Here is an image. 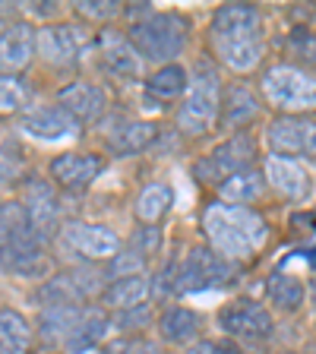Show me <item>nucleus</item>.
<instances>
[{"label": "nucleus", "mask_w": 316, "mask_h": 354, "mask_svg": "<svg viewBox=\"0 0 316 354\" xmlns=\"http://www.w3.org/2000/svg\"><path fill=\"white\" fill-rule=\"evenodd\" d=\"M203 231H206L212 250L231 263L253 257L269 237V225L257 209L228 206V203H212L206 209Z\"/></svg>", "instance_id": "nucleus-1"}, {"label": "nucleus", "mask_w": 316, "mask_h": 354, "mask_svg": "<svg viewBox=\"0 0 316 354\" xmlns=\"http://www.w3.org/2000/svg\"><path fill=\"white\" fill-rule=\"evenodd\" d=\"M127 38L136 48V54L155 64H174V57L187 48L190 22L180 13H149L146 19L133 22L127 29Z\"/></svg>", "instance_id": "nucleus-2"}, {"label": "nucleus", "mask_w": 316, "mask_h": 354, "mask_svg": "<svg viewBox=\"0 0 316 354\" xmlns=\"http://www.w3.org/2000/svg\"><path fill=\"white\" fill-rule=\"evenodd\" d=\"M221 108V80L219 70L212 66V60H199L196 70L190 76V88L184 95V104L177 111V124L180 130L199 136V133H209L219 118Z\"/></svg>", "instance_id": "nucleus-3"}, {"label": "nucleus", "mask_w": 316, "mask_h": 354, "mask_svg": "<svg viewBox=\"0 0 316 354\" xmlns=\"http://www.w3.org/2000/svg\"><path fill=\"white\" fill-rule=\"evenodd\" d=\"M266 98L279 111L297 114V111H316V76L301 66L281 64L272 66L263 80Z\"/></svg>", "instance_id": "nucleus-4"}, {"label": "nucleus", "mask_w": 316, "mask_h": 354, "mask_svg": "<svg viewBox=\"0 0 316 354\" xmlns=\"http://www.w3.org/2000/svg\"><path fill=\"white\" fill-rule=\"evenodd\" d=\"M234 275L237 269L231 259L219 257L215 250H193L184 263L177 266L174 291H180V295L209 291V288H219V285H231Z\"/></svg>", "instance_id": "nucleus-5"}, {"label": "nucleus", "mask_w": 316, "mask_h": 354, "mask_svg": "<svg viewBox=\"0 0 316 354\" xmlns=\"http://www.w3.org/2000/svg\"><path fill=\"white\" fill-rule=\"evenodd\" d=\"M266 140L272 155L281 158H307L316 165V120L301 118V114H281L269 124Z\"/></svg>", "instance_id": "nucleus-6"}, {"label": "nucleus", "mask_w": 316, "mask_h": 354, "mask_svg": "<svg viewBox=\"0 0 316 354\" xmlns=\"http://www.w3.org/2000/svg\"><path fill=\"white\" fill-rule=\"evenodd\" d=\"M219 323L231 339L241 342H266L275 329L272 313L257 301H234L228 307H221Z\"/></svg>", "instance_id": "nucleus-7"}, {"label": "nucleus", "mask_w": 316, "mask_h": 354, "mask_svg": "<svg viewBox=\"0 0 316 354\" xmlns=\"http://www.w3.org/2000/svg\"><path fill=\"white\" fill-rule=\"evenodd\" d=\"M253 152H257V142H253V136H247V133H237V136H231L225 146H219L212 155H209L206 162H199L196 168H193V174L199 177V180H225L228 174H237V171L250 168V158Z\"/></svg>", "instance_id": "nucleus-8"}, {"label": "nucleus", "mask_w": 316, "mask_h": 354, "mask_svg": "<svg viewBox=\"0 0 316 354\" xmlns=\"http://www.w3.org/2000/svg\"><path fill=\"white\" fill-rule=\"evenodd\" d=\"M212 32L215 44L263 38V16L253 3H225L212 16Z\"/></svg>", "instance_id": "nucleus-9"}, {"label": "nucleus", "mask_w": 316, "mask_h": 354, "mask_svg": "<svg viewBox=\"0 0 316 354\" xmlns=\"http://www.w3.org/2000/svg\"><path fill=\"white\" fill-rule=\"evenodd\" d=\"M98 66L111 80H140V54L130 44V38L120 35V32H102V38H98Z\"/></svg>", "instance_id": "nucleus-10"}, {"label": "nucleus", "mask_w": 316, "mask_h": 354, "mask_svg": "<svg viewBox=\"0 0 316 354\" xmlns=\"http://www.w3.org/2000/svg\"><path fill=\"white\" fill-rule=\"evenodd\" d=\"M82 51H86V35H82L80 26L57 22V26H44L38 32V54L54 66L76 64L82 57Z\"/></svg>", "instance_id": "nucleus-11"}, {"label": "nucleus", "mask_w": 316, "mask_h": 354, "mask_svg": "<svg viewBox=\"0 0 316 354\" xmlns=\"http://www.w3.org/2000/svg\"><path fill=\"white\" fill-rule=\"evenodd\" d=\"M64 241L86 259H111L120 253V237L111 228L92 225V221H70L64 228Z\"/></svg>", "instance_id": "nucleus-12"}, {"label": "nucleus", "mask_w": 316, "mask_h": 354, "mask_svg": "<svg viewBox=\"0 0 316 354\" xmlns=\"http://www.w3.org/2000/svg\"><path fill=\"white\" fill-rule=\"evenodd\" d=\"M266 180L281 193V196L304 203L313 193V177L297 158H281V155H269L266 158Z\"/></svg>", "instance_id": "nucleus-13"}, {"label": "nucleus", "mask_w": 316, "mask_h": 354, "mask_svg": "<svg viewBox=\"0 0 316 354\" xmlns=\"http://www.w3.org/2000/svg\"><path fill=\"white\" fill-rule=\"evenodd\" d=\"M104 162L92 152H66L57 155L51 162V177L66 190H86L98 174H102Z\"/></svg>", "instance_id": "nucleus-14"}, {"label": "nucleus", "mask_w": 316, "mask_h": 354, "mask_svg": "<svg viewBox=\"0 0 316 354\" xmlns=\"http://www.w3.org/2000/svg\"><path fill=\"white\" fill-rule=\"evenodd\" d=\"M38 51V32L32 29L29 22H16L3 32L0 38V76L22 70L32 60V54Z\"/></svg>", "instance_id": "nucleus-15"}, {"label": "nucleus", "mask_w": 316, "mask_h": 354, "mask_svg": "<svg viewBox=\"0 0 316 354\" xmlns=\"http://www.w3.org/2000/svg\"><path fill=\"white\" fill-rule=\"evenodd\" d=\"M0 263L16 275H35L44 269V237L38 231H22L7 250H0Z\"/></svg>", "instance_id": "nucleus-16"}, {"label": "nucleus", "mask_w": 316, "mask_h": 354, "mask_svg": "<svg viewBox=\"0 0 316 354\" xmlns=\"http://www.w3.org/2000/svg\"><path fill=\"white\" fill-rule=\"evenodd\" d=\"M57 104L64 111H70L76 120H95L108 108V95L95 82H70L57 92Z\"/></svg>", "instance_id": "nucleus-17"}, {"label": "nucleus", "mask_w": 316, "mask_h": 354, "mask_svg": "<svg viewBox=\"0 0 316 354\" xmlns=\"http://www.w3.org/2000/svg\"><path fill=\"white\" fill-rule=\"evenodd\" d=\"M22 130L29 133V136H35V140L51 142V140L73 136V133L80 130V120H76L70 111L60 108V104H54V108H38V111H32V114H26Z\"/></svg>", "instance_id": "nucleus-18"}, {"label": "nucleus", "mask_w": 316, "mask_h": 354, "mask_svg": "<svg viewBox=\"0 0 316 354\" xmlns=\"http://www.w3.org/2000/svg\"><path fill=\"white\" fill-rule=\"evenodd\" d=\"M82 319V310L76 304H51V307H41L38 313V329H41V339L48 345H57L73 335V329L80 326Z\"/></svg>", "instance_id": "nucleus-19"}, {"label": "nucleus", "mask_w": 316, "mask_h": 354, "mask_svg": "<svg viewBox=\"0 0 316 354\" xmlns=\"http://www.w3.org/2000/svg\"><path fill=\"white\" fill-rule=\"evenodd\" d=\"M26 212H29V221H32V231L48 241V234L54 231L57 225V215H60V206H57V196L51 193L48 184H32L29 193H26Z\"/></svg>", "instance_id": "nucleus-20"}, {"label": "nucleus", "mask_w": 316, "mask_h": 354, "mask_svg": "<svg viewBox=\"0 0 316 354\" xmlns=\"http://www.w3.org/2000/svg\"><path fill=\"white\" fill-rule=\"evenodd\" d=\"M266 190V174L257 168H243L237 174H228L219 184V196L228 206H247L253 199H259Z\"/></svg>", "instance_id": "nucleus-21"}, {"label": "nucleus", "mask_w": 316, "mask_h": 354, "mask_svg": "<svg viewBox=\"0 0 316 354\" xmlns=\"http://www.w3.org/2000/svg\"><path fill=\"white\" fill-rule=\"evenodd\" d=\"M149 295H152V285H149L146 275H130V279H118L111 281L108 288H104V307L118 310V313H124V310H136L142 307V304L149 301Z\"/></svg>", "instance_id": "nucleus-22"}, {"label": "nucleus", "mask_w": 316, "mask_h": 354, "mask_svg": "<svg viewBox=\"0 0 316 354\" xmlns=\"http://www.w3.org/2000/svg\"><path fill=\"white\" fill-rule=\"evenodd\" d=\"M155 136H158V127L152 124V120H130V124L118 127V130L111 133V152L120 155V158H127V155H140L146 152L149 146L155 142Z\"/></svg>", "instance_id": "nucleus-23"}, {"label": "nucleus", "mask_w": 316, "mask_h": 354, "mask_svg": "<svg viewBox=\"0 0 316 354\" xmlns=\"http://www.w3.org/2000/svg\"><path fill=\"white\" fill-rule=\"evenodd\" d=\"M203 329V317H199L196 310L190 307H168L158 319V332H162V339L171 342V345H187L193 342Z\"/></svg>", "instance_id": "nucleus-24"}, {"label": "nucleus", "mask_w": 316, "mask_h": 354, "mask_svg": "<svg viewBox=\"0 0 316 354\" xmlns=\"http://www.w3.org/2000/svg\"><path fill=\"white\" fill-rule=\"evenodd\" d=\"M32 345V326L13 307H0V354H26Z\"/></svg>", "instance_id": "nucleus-25"}, {"label": "nucleus", "mask_w": 316, "mask_h": 354, "mask_svg": "<svg viewBox=\"0 0 316 354\" xmlns=\"http://www.w3.org/2000/svg\"><path fill=\"white\" fill-rule=\"evenodd\" d=\"M187 88H190V73H187L180 64L158 66V70L146 80L149 98H162V102H171V98L187 95Z\"/></svg>", "instance_id": "nucleus-26"}, {"label": "nucleus", "mask_w": 316, "mask_h": 354, "mask_svg": "<svg viewBox=\"0 0 316 354\" xmlns=\"http://www.w3.org/2000/svg\"><path fill=\"white\" fill-rule=\"evenodd\" d=\"M266 291H269L272 307H279L281 313H295L307 301V285L297 275H288V272H275L269 279V285H266Z\"/></svg>", "instance_id": "nucleus-27"}, {"label": "nucleus", "mask_w": 316, "mask_h": 354, "mask_svg": "<svg viewBox=\"0 0 316 354\" xmlns=\"http://www.w3.org/2000/svg\"><path fill=\"white\" fill-rule=\"evenodd\" d=\"M108 326H111L108 317H104V313H98V310H92V313H82L80 326H76L73 335L66 339V351L80 354V351H89V348L102 345V339H104V332H108Z\"/></svg>", "instance_id": "nucleus-28"}, {"label": "nucleus", "mask_w": 316, "mask_h": 354, "mask_svg": "<svg viewBox=\"0 0 316 354\" xmlns=\"http://www.w3.org/2000/svg\"><path fill=\"white\" fill-rule=\"evenodd\" d=\"M174 203V193H171L168 184H149L146 190L136 199V218L146 221V225H155Z\"/></svg>", "instance_id": "nucleus-29"}, {"label": "nucleus", "mask_w": 316, "mask_h": 354, "mask_svg": "<svg viewBox=\"0 0 316 354\" xmlns=\"http://www.w3.org/2000/svg\"><path fill=\"white\" fill-rule=\"evenodd\" d=\"M32 221H29V212H26V203H0V250H7L10 243L22 234V231H29Z\"/></svg>", "instance_id": "nucleus-30"}, {"label": "nucleus", "mask_w": 316, "mask_h": 354, "mask_svg": "<svg viewBox=\"0 0 316 354\" xmlns=\"http://www.w3.org/2000/svg\"><path fill=\"white\" fill-rule=\"evenodd\" d=\"M257 111H259V104L250 88H243V86L228 88V108H225V124L228 127L247 124L250 118H257Z\"/></svg>", "instance_id": "nucleus-31"}, {"label": "nucleus", "mask_w": 316, "mask_h": 354, "mask_svg": "<svg viewBox=\"0 0 316 354\" xmlns=\"http://www.w3.org/2000/svg\"><path fill=\"white\" fill-rule=\"evenodd\" d=\"M29 102V86L19 76H0V114H16Z\"/></svg>", "instance_id": "nucleus-32"}, {"label": "nucleus", "mask_w": 316, "mask_h": 354, "mask_svg": "<svg viewBox=\"0 0 316 354\" xmlns=\"http://www.w3.org/2000/svg\"><path fill=\"white\" fill-rule=\"evenodd\" d=\"M288 51L291 57L307 66H316V32L313 29H295L288 35Z\"/></svg>", "instance_id": "nucleus-33"}, {"label": "nucleus", "mask_w": 316, "mask_h": 354, "mask_svg": "<svg viewBox=\"0 0 316 354\" xmlns=\"http://www.w3.org/2000/svg\"><path fill=\"white\" fill-rule=\"evenodd\" d=\"M146 253L142 250H127L120 253V257L111 259V272L118 275V279H130V275H142V269H146Z\"/></svg>", "instance_id": "nucleus-34"}, {"label": "nucleus", "mask_w": 316, "mask_h": 354, "mask_svg": "<svg viewBox=\"0 0 316 354\" xmlns=\"http://www.w3.org/2000/svg\"><path fill=\"white\" fill-rule=\"evenodd\" d=\"M76 13L89 16V19H114L120 7L114 0H82V3H76Z\"/></svg>", "instance_id": "nucleus-35"}, {"label": "nucleus", "mask_w": 316, "mask_h": 354, "mask_svg": "<svg viewBox=\"0 0 316 354\" xmlns=\"http://www.w3.org/2000/svg\"><path fill=\"white\" fill-rule=\"evenodd\" d=\"M187 354H237V351L228 345H221V342H193L187 348Z\"/></svg>", "instance_id": "nucleus-36"}, {"label": "nucleus", "mask_w": 316, "mask_h": 354, "mask_svg": "<svg viewBox=\"0 0 316 354\" xmlns=\"http://www.w3.org/2000/svg\"><path fill=\"white\" fill-rule=\"evenodd\" d=\"M124 354H155V348L149 345V342H130Z\"/></svg>", "instance_id": "nucleus-37"}, {"label": "nucleus", "mask_w": 316, "mask_h": 354, "mask_svg": "<svg viewBox=\"0 0 316 354\" xmlns=\"http://www.w3.org/2000/svg\"><path fill=\"white\" fill-rule=\"evenodd\" d=\"M304 354H316V342H313V345H310V348H307V351H304Z\"/></svg>", "instance_id": "nucleus-38"}, {"label": "nucleus", "mask_w": 316, "mask_h": 354, "mask_svg": "<svg viewBox=\"0 0 316 354\" xmlns=\"http://www.w3.org/2000/svg\"><path fill=\"white\" fill-rule=\"evenodd\" d=\"M313 307H316V281H313Z\"/></svg>", "instance_id": "nucleus-39"}, {"label": "nucleus", "mask_w": 316, "mask_h": 354, "mask_svg": "<svg viewBox=\"0 0 316 354\" xmlns=\"http://www.w3.org/2000/svg\"><path fill=\"white\" fill-rule=\"evenodd\" d=\"M279 354H301V351H279Z\"/></svg>", "instance_id": "nucleus-40"}, {"label": "nucleus", "mask_w": 316, "mask_h": 354, "mask_svg": "<svg viewBox=\"0 0 316 354\" xmlns=\"http://www.w3.org/2000/svg\"><path fill=\"white\" fill-rule=\"evenodd\" d=\"M0 29H3V22H0ZM0 38H3V32H0Z\"/></svg>", "instance_id": "nucleus-41"}]
</instances>
